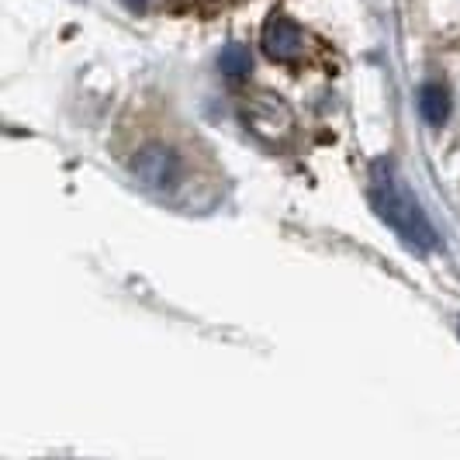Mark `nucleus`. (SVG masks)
Listing matches in <instances>:
<instances>
[{
  "mask_svg": "<svg viewBox=\"0 0 460 460\" xmlns=\"http://www.w3.org/2000/svg\"><path fill=\"white\" fill-rule=\"evenodd\" d=\"M367 198L377 218L409 246L415 253H429L439 246V232L429 222L426 208L415 201V194L405 187V181L398 177L392 160H377L370 166V187Z\"/></svg>",
  "mask_w": 460,
  "mask_h": 460,
  "instance_id": "nucleus-1",
  "label": "nucleus"
},
{
  "mask_svg": "<svg viewBox=\"0 0 460 460\" xmlns=\"http://www.w3.org/2000/svg\"><path fill=\"white\" fill-rule=\"evenodd\" d=\"M181 170H184V166H181V156H177L173 149L160 146V142L138 149L136 160H132L136 181L142 187H149V190H173V187L181 184Z\"/></svg>",
  "mask_w": 460,
  "mask_h": 460,
  "instance_id": "nucleus-2",
  "label": "nucleus"
},
{
  "mask_svg": "<svg viewBox=\"0 0 460 460\" xmlns=\"http://www.w3.org/2000/svg\"><path fill=\"white\" fill-rule=\"evenodd\" d=\"M243 115H246V125L253 128V136L267 138V142H284L295 132V111L274 93H260L256 101L243 108Z\"/></svg>",
  "mask_w": 460,
  "mask_h": 460,
  "instance_id": "nucleus-3",
  "label": "nucleus"
},
{
  "mask_svg": "<svg viewBox=\"0 0 460 460\" xmlns=\"http://www.w3.org/2000/svg\"><path fill=\"white\" fill-rule=\"evenodd\" d=\"M263 49L277 63H298L305 56V31L284 14H270V22L263 24Z\"/></svg>",
  "mask_w": 460,
  "mask_h": 460,
  "instance_id": "nucleus-4",
  "label": "nucleus"
},
{
  "mask_svg": "<svg viewBox=\"0 0 460 460\" xmlns=\"http://www.w3.org/2000/svg\"><path fill=\"white\" fill-rule=\"evenodd\" d=\"M419 115L429 128H443V121L450 118V91L437 80L422 84L419 87Z\"/></svg>",
  "mask_w": 460,
  "mask_h": 460,
  "instance_id": "nucleus-5",
  "label": "nucleus"
},
{
  "mask_svg": "<svg viewBox=\"0 0 460 460\" xmlns=\"http://www.w3.org/2000/svg\"><path fill=\"white\" fill-rule=\"evenodd\" d=\"M218 69H222V76H226V80H243V76L253 69V56H250V49L239 46V42L226 46L222 49V56H218Z\"/></svg>",
  "mask_w": 460,
  "mask_h": 460,
  "instance_id": "nucleus-6",
  "label": "nucleus"
}]
</instances>
